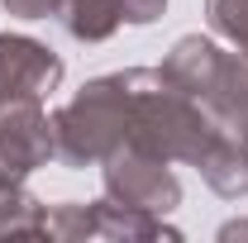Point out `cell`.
<instances>
[{"mask_svg": "<svg viewBox=\"0 0 248 243\" xmlns=\"http://www.w3.org/2000/svg\"><path fill=\"white\" fill-rule=\"evenodd\" d=\"M162 167H167L162 157L120 148L115 157H110L105 186H110V196H120L124 205H134V210H172L182 191H177V177L162 172Z\"/></svg>", "mask_w": 248, "mask_h": 243, "instance_id": "cell-3", "label": "cell"}, {"mask_svg": "<svg viewBox=\"0 0 248 243\" xmlns=\"http://www.w3.org/2000/svg\"><path fill=\"white\" fill-rule=\"evenodd\" d=\"M210 24L224 38H234L239 53L248 58V0H210Z\"/></svg>", "mask_w": 248, "mask_h": 243, "instance_id": "cell-5", "label": "cell"}, {"mask_svg": "<svg viewBox=\"0 0 248 243\" xmlns=\"http://www.w3.org/2000/svg\"><path fill=\"white\" fill-rule=\"evenodd\" d=\"M129 138V72L100 76L53 120V148L67 167H86L95 157H115Z\"/></svg>", "mask_w": 248, "mask_h": 243, "instance_id": "cell-1", "label": "cell"}, {"mask_svg": "<svg viewBox=\"0 0 248 243\" xmlns=\"http://www.w3.org/2000/svg\"><path fill=\"white\" fill-rule=\"evenodd\" d=\"M53 152V124L38 100H0V182H19Z\"/></svg>", "mask_w": 248, "mask_h": 243, "instance_id": "cell-2", "label": "cell"}, {"mask_svg": "<svg viewBox=\"0 0 248 243\" xmlns=\"http://www.w3.org/2000/svg\"><path fill=\"white\" fill-rule=\"evenodd\" d=\"M62 81V58L24 33H0V100H38Z\"/></svg>", "mask_w": 248, "mask_h": 243, "instance_id": "cell-4", "label": "cell"}, {"mask_svg": "<svg viewBox=\"0 0 248 243\" xmlns=\"http://www.w3.org/2000/svg\"><path fill=\"white\" fill-rule=\"evenodd\" d=\"M5 10L19 19H43V15H58L62 0H5Z\"/></svg>", "mask_w": 248, "mask_h": 243, "instance_id": "cell-6", "label": "cell"}]
</instances>
